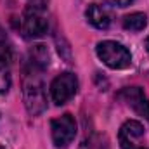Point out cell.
Listing matches in <instances>:
<instances>
[{"mask_svg": "<svg viewBox=\"0 0 149 149\" xmlns=\"http://www.w3.org/2000/svg\"><path fill=\"white\" fill-rule=\"evenodd\" d=\"M19 30L23 37L28 40L43 37L49 30L47 19V2L45 0H33L23 12L19 19Z\"/></svg>", "mask_w": 149, "mask_h": 149, "instance_id": "cell-1", "label": "cell"}, {"mask_svg": "<svg viewBox=\"0 0 149 149\" xmlns=\"http://www.w3.org/2000/svg\"><path fill=\"white\" fill-rule=\"evenodd\" d=\"M40 71L35 68H30L26 71L24 81H23V95H24V106L30 114L37 116L47 109V95H45V87L40 78Z\"/></svg>", "mask_w": 149, "mask_h": 149, "instance_id": "cell-2", "label": "cell"}, {"mask_svg": "<svg viewBox=\"0 0 149 149\" xmlns=\"http://www.w3.org/2000/svg\"><path fill=\"white\" fill-rule=\"evenodd\" d=\"M95 52L99 59L111 70H127L132 64L130 50L118 42H113V40L99 42L95 47Z\"/></svg>", "mask_w": 149, "mask_h": 149, "instance_id": "cell-3", "label": "cell"}, {"mask_svg": "<svg viewBox=\"0 0 149 149\" xmlns=\"http://www.w3.org/2000/svg\"><path fill=\"white\" fill-rule=\"evenodd\" d=\"M50 132H52V142L57 149H66L73 142L76 135V121L74 116L66 113L50 123Z\"/></svg>", "mask_w": 149, "mask_h": 149, "instance_id": "cell-4", "label": "cell"}, {"mask_svg": "<svg viewBox=\"0 0 149 149\" xmlns=\"http://www.w3.org/2000/svg\"><path fill=\"white\" fill-rule=\"evenodd\" d=\"M76 90H78V78L74 73H70V71L57 74L50 83V95L57 106L66 104L76 94Z\"/></svg>", "mask_w": 149, "mask_h": 149, "instance_id": "cell-5", "label": "cell"}, {"mask_svg": "<svg viewBox=\"0 0 149 149\" xmlns=\"http://www.w3.org/2000/svg\"><path fill=\"white\" fill-rule=\"evenodd\" d=\"M144 137V127L141 121L128 120L120 128V146L121 149H139V141Z\"/></svg>", "mask_w": 149, "mask_h": 149, "instance_id": "cell-6", "label": "cell"}, {"mask_svg": "<svg viewBox=\"0 0 149 149\" xmlns=\"http://www.w3.org/2000/svg\"><path fill=\"white\" fill-rule=\"evenodd\" d=\"M118 97L123 99L137 114L144 116L149 121V99L144 95L142 88H139V87H127V88H123L120 92Z\"/></svg>", "mask_w": 149, "mask_h": 149, "instance_id": "cell-7", "label": "cell"}, {"mask_svg": "<svg viewBox=\"0 0 149 149\" xmlns=\"http://www.w3.org/2000/svg\"><path fill=\"white\" fill-rule=\"evenodd\" d=\"M85 17L87 21L97 28V30H108L113 23V14L106 5H99V3H92L88 5V9L85 10Z\"/></svg>", "mask_w": 149, "mask_h": 149, "instance_id": "cell-8", "label": "cell"}, {"mask_svg": "<svg viewBox=\"0 0 149 149\" xmlns=\"http://www.w3.org/2000/svg\"><path fill=\"white\" fill-rule=\"evenodd\" d=\"M10 47H7L5 40L0 42V94L7 92L10 87Z\"/></svg>", "mask_w": 149, "mask_h": 149, "instance_id": "cell-9", "label": "cell"}, {"mask_svg": "<svg viewBox=\"0 0 149 149\" xmlns=\"http://www.w3.org/2000/svg\"><path fill=\"white\" fill-rule=\"evenodd\" d=\"M49 61H50V56H49L47 47L42 43L33 45V49L30 50V68H35L38 71H42L49 66Z\"/></svg>", "mask_w": 149, "mask_h": 149, "instance_id": "cell-10", "label": "cell"}, {"mask_svg": "<svg viewBox=\"0 0 149 149\" xmlns=\"http://www.w3.org/2000/svg\"><path fill=\"white\" fill-rule=\"evenodd\" d=\"M148 26V16L144 12H132L123 17V28L128 31H142Z\"/></svg>", "mask_w": 149, "mask_h": 149, "instance_id": "cell-11", "label": "cell"}, {"mask_svg": "<svg viewBox=\"0 0 149 149\" xmlns=\"http://www.w3.org/2000/svg\"><path fill=\"white\" fill-rule=\"evenodd\" d=\"M109 3H113V5H118V7H127V5H130L134 0H108Z\"/></svg>", "mask_w": 149, "mask_h": 149, "instance_id": "cell-12", "label": "cell"}, {"mask_svg": "<svg viewBox=\"0 0 149 149\" xmlns=\"http://www.w3.org/2000/svg\"><path fill=\"white\" fill-rule=\"evenodd\" d=\"M3 40H5V35H3V30L0 28V42H3Z\"/></svg>", "mask_w": 149, "mask_h": 149, "instance_id": "cell-13", "label": "cell"}, {"mask_svg": "<svg viewBox=\"0 0 149 149\" xmlns=\"http://www.w3.org/2000/svg\"><path fill=\"white\" fill-rule=\"evenodd\" d=\"M146 49H148V52H149V37L146 38Z\"/></svg>", "mask_w": 149, "mask_h": 149, "instance_id": "cell-14", "label": "cell"}, {"mask_svg": "<svg viewBox=\"0 0 149 149\" xmlns=\"http://www.w3.org/2000/svg\"><path fill=\"white\" fill-rule=\"evenodd\" d=\"M139 149H146V148H139Z\"/></svg>", "mask_w": 149, "mask_h": 149, "instance_id": "cell-15", "label": "cell"}, {"mask_svg": "<svg viewBox=\"0 0 149 149\" xmlns=\"http://www.w3.org/2000/svg\"><path fill=\"white\" fill-rule=\"evenodd\" d=\"M0 149H3V148H0Z\"/></svg>", "mask_w": 149, "mask_h": 149, "instance_id": "cell-16", "label": "cell"}]
</instances>
